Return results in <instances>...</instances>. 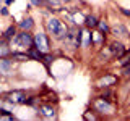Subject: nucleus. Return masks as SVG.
<instances>
[{"label": "nucleus", "instance_id": "3", "mask_svg": "<svg viewBox=\"0 0 130 121\" xmlns=\"http://www.w3.org/2000/svg\"><path fill=\"white\" fill-rule=\"evenodd\" d=\"M34 47L39 48L42 53H46L49 52V40H47V36L42 34V32H39V34L34 36Z\"/></svg>", "mask_w": 130, "mask_h": 121}, {"label": "nucleus", "instance_id": "1", "mask_svg": "<svg viewBox=\"0 0 130 121\" xmlns=\"http://www.w3.org/2000/svg\"><path fill=\"white\" fill-rule=\"evenodd\" d=\"M47 31L51 32V34H54L55 37H63V36L67 34V27H65L57 18H51L47 21Z\"/></svg>", "mask_w": 130, "mask_h": 121}, {"label": "nucleus", "instance_id": "20", "mask_svg": "<svg viewBox=\"0 0 130 121\" xmlns=\"http://www.w3.org/2000/svg\"><path fill=\"white\" fill-rule=\"evenodd\" d=\"M13 2H15V0H5V3H7V5H11Z\"/></svg>", "mask_w": 130, "mask_h": 121}, {"label": "nucleus", "instance_id": "4", "mask_svg": "<svg viewBox=\"0 0 130 121\" xmlns=\"http://www.w3.org/2000/svg\"><path fill=\"white\" fill-rule=\"evenodd\" d=\"M7 100L10 103H24L26 102V94L23 90H13L7 95Z\"/></svg>", "mask_w": 130, "mask_h": 121}, {"label": "nucleus", "instance_id": "13", "mask_svg": "<svg viewBox=\"0 0 130 121\" xmlns=\"http://www.w3.org/2000/svg\"><path fill=\"white\" fill-rule=\"evenodd\" d=\"M10 53V48H8L7 44H0V56H5Z\"/></svg>", "mask_w": 130, "mask_h": 121}, {"label": "nucleus", "instance_id": "9", "mask_svg": "<svg viewBox=\"0 0 130 121\" xmlns=\"http://www.w3.org/2000/svg\"><path fill=\"white\" fill-rule=\"evenodd\" d=\"M29 58V53H13V60H18V62H26Z\"/></svg>", "mask_w": 130, "mask_h": 121}, {"label": "nucleus", "instance_id": "10", "mask_svg": "<svg viewBox=\"0 0 130 121\" xmlns=\"http://www.w3.org/2000/svg\"><path fill=\"white\" fill-rule=\"evenodd\" d=\"M41 113H42L46 118H52V116H54V110L49 108V107H42V108H41Z\"/></svg>", "mask_w": 130, "mask_h": 121}, {"label": "nucleus", "instance_id": "6", "mask_svg": "<svg viewBox=\"0 0 130 121\" xmlns=\"http://www.w3.org/2000/svg\"><path fill=\"white\" fill-rule=\"evenodd\" d=\"M109 50H111V55L112 56H120L125 52V47L122 45L120 42H112L111 47H109Z\"/></svg>", "mask_w": 130, "mask_h": 121}, {"label": "nucleus", "instance_id": "21", "mask_svg": "<svg viewBox=\"0 0 130 121\" xmlns=\"http://www.w3.org/2000/svg\"><path fill=\"white\" fill-rule=\"evenodd\" d=\"M0 7H2V2H0Z\"/></svg>", "mask_w": 130, "mask_h": 121}, {"label": "nucleus", "instance_id": "19", "mask_svg": "<svg viewBox=\"0 0 130 121\" xmlns=\"http://www.w3.org/2000/svg\"><path fill=\"white\" fill-rule=\"evenodd\" d=\"M2 15H3V16L8 15V10H7V8H2Z\"/></svg>", "mask_w": 130, "mask_h": 121}, {"label": "nucleus", "instance_id": "14", "mask_svg": "<svg viewBox=\"0 0 130 121\" xmlns=\"http://www.w3.org/2000/svg\"><path fill=\"white\" fill-rule=\"evenodd\" d=\"M13 36H15V26H10V27L5 31L3 37H5V39H10V37H13Z\"/></svg>", "mask_w": 130, "mask_h": 121}, {"label": "nucleus", "instance_id": "8", "mask_svg": "<svg viewBox=\"0 0 130 121\" xmlns=\"http://www.w3.org/2000/svg\"><path fill=\"white\" fill-rule=\"evenodd\" d=\"M116 82V78H114V76H106V78H103L99 81V86H109V84H114Z\"/></svg>", "mask_w": 130, "mask_h": 121}, {"label": "nucleus", "instance_id": "11", "mask_svg": "<svg viewBox=\"0 0 130 121\" xmlns=\"http://www.w3.org/2000/svg\"><path fill=\"white\" fill-rule=\"evenodd\" d=\"M10 66H11V65H10V62H8V60H0V73H2V71H8V70H10Z\"/></svg>", "mask_w": 130, "mask_h": 121}, {"label": "nucleus", "instance_id": "17", "mask_svg": "<svg viewBox=\"0 0 130 121\" xmlns=\"http://www.w3.org/2000/svg\"><path fill=\"white\" fill-rule=\"evenodd\" d=\"M122 73H124L125 76H130V65H128V66H125V68H124V71H122Z\"/></svg>", "mask_w": 130, "mask_h": 121}, {"label": "nucleus", "instance_id": "2", "mask_svg": "<svg viewBox=\"0 0 130 121\" xmlns=\"http://www.w3.org/2000/svg\"><path fill=\"white\" fill-rule=\"evenodd\" d=\"M15 42L21 47H34V37H31V34H28L26 31H23L21 34H16Z\"/></svg>", "mask_w": 130, "mask_h": 121}, {"label": "nucleus", "instance_id": "22", "mask_svg": "<svg viewBox=\"0 0 130 121\" xmlns=\"http://www.w3.org/2000/svg\"><path fill=\"white\" fill-rule=\"evenodd\" d=\"M65 2H68V0H65Z\"/></svg>", "mask_w": 130, "mask_h": 121}, {"label": "nucleus", "instance_id": "7", "mask_svg": "<svg viewBox=\"0 0 130 121\" xmlns=\"http://www.w3.org/2000/svg\"><path fill=\"white\" fill-rule=\"evenodd\" d=\"M20 27H21L23 31H29L32 27V19L31 18H24L23 21H20Z\"/></svg>", "mask_w": 130, "mask_h": 121}, {"label": "nucleus", "instance_id": "16", "mask_svg": "<svg viewBox=\"0 0 130 121\" xmlns=\"http://www.w3.org/2000/svg\"><path fill=\"white\" fill-rule=\"evenodd\" d=\"M46 2H47V7H52V3H54L55 10H59V5H60V2H59V0H46Z\"/></svg>", "mask_w": 130, "mask_h": 121}, {"label": "nucleus", "instance_id": "12", "mask_svg": "<svg viewBox=\"0 0 130 121\" xmlns=\"http://www.w3.org/2000/svg\"><path fill=\"white\" fill-rule=\"evenodd\" d=\"M98 23L99 21H96L94 16H86V26L88 27H94V26H98Z\"/></svg>", "mask_w": 130, "mask_h": 121}, {"label": "nucleus", "instance_id": "23", "mask_svg": "<svg viewBox=\"0 0 130 121\" xmlns=\"http://www.w3.org/2000/svg\"><path fill=\"white\" fill-rule=\"evenodd\" d=\"M128 99H130V95H128Z\"/></svg>", "mask_w": 130, "mask_h": 121}, {"label": "nucleus", "instance_id": "15", "mask_svg": "<svg viewBox=\"0 0 130 121\" xmlns=\"http://www.w3.org/2000/svg\"><path fill=\"white\" fill-rule=\"evenodd\" d=\"M98 26H99V29H101V34H106V32H107V29H109V27H107V23H106V21H99V23H98Z\"/></svg>", "mask_w": 130, "mask_h": 121}, {"label": "nucleus", "instance_id": "18", "mask_svg": "<svg viewBox=\"0 0 130 121\" xmlns=\"http://www.w3.org/2000/svg\"><path fill=\"white\" fill-rule=\"evenodd\" d=\"M31 3H32L34 7H39L41 3H42V0H31Z\"/></svg>", "mask_w": 130, "mask_h": 121}, {"label": "nucleus", "instance_id": "5", "mask_svg": "<svg viewBox=\"0 0 130 121\" xmlns=\"http://www.w3.org/2000/svg\"><path fill=\"white\" fill-rule=\"evenodd\" d=\"M94 108L101 113H112V105L107 102V99H96Z\"/></svg>", "mask_w": 130, "mask_h": 121}]
</instances>
